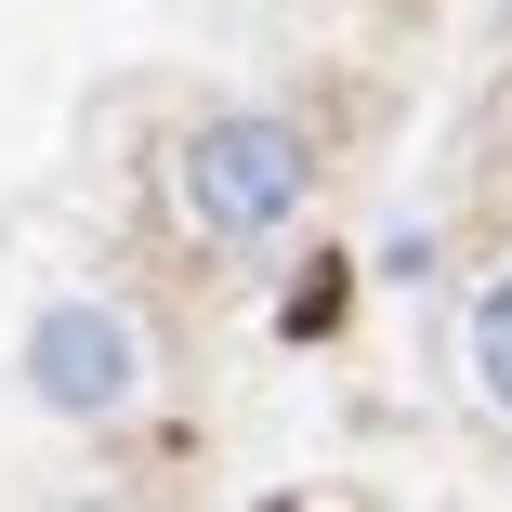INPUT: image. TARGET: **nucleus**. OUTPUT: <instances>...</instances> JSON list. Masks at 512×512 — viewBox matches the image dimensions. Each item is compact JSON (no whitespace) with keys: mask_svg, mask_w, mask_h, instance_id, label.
Listing matches in <instances>:
<instances>
[{"mask_svg":"<svg viewBox=\"0 0 512 512\" xmlns=\"http://www.w3.org/2000/svg\"><path fill=\"white\" fill-rule=\"evenodd\" d=\"M184 211H197V237H276L302 211V132L263 106L197 119L184 132Z\"/></svg>","mask_w":512,"mask_h":512,"instance_id":"f257e3e1","label":"nucleus"},{"mask_svg":"<svg viewBox=\"0 0 512 512\" xmlns=\"http://www.w3.org/2000/svg\"><path fill=\"white\" fill-rule=\"evenodd\" d=\"M27 381H40V407H66V421H119V407L145 394V342H132L119 302H40Z\"/></svg>","mask_w":512,"mask_h":512,"instance_id":"f03ea898","label":"nucleus"},{"mask_svg":"<svg viewBox=\"0 0 512 512\" xmlns=\"http://www.w3.org/2000/svg\"><path fill=\"white\" fill-rule=\"evenodd\" d=\"M460 355H473V394H486L499 421H512V276L473 302V342H460Z\"/></svg>","mask_w":512,"mask_h":512,"instance_id":"7ed1b4c3","label":"nucleus"}]
</instances>
